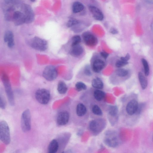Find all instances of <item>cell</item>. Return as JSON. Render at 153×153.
<instances>
[{
  "instance_id": "cell-1",
  "label": "cell",
  "mask_w": 153,
  "mask_h": 153,
  "mask_svg": "<svg viewBox=\"0 0 153 153\" xmlns=\"http://www.w3.org/2000/svg\"><path fill=\"white\" fill-rule=\"evenodd\" d=\"M72 118L76 125L82 126L86 123L90 116L88 108L82 100L74 101L72 107Z\"/></svg>"
},
{
  "instance_id": "cell-2",
  "label": "cell",
  "mask_w": 153,
  "mask_h": 153,
  "mask_svg": "<svg viewBox=\"0 0 153 153\" xmlns=\"http://www.w3.org/2000/svg\"><path fill=\"white\" fill-rule=\"evenodd\" d=\"M106 124V120L102 117L94 118L89 122L88 129L91 134L97 135L103 130Z\"/></svg>"
},
{
  "instance_id": "cell-3",
  "label": "cell",
  "mask_w": 153,
  "mask_h": 153,
  "mask_svg": "<svg viewBox=\"0 0 153 153\" xmlns=\"http://www.w3.org/2000/svg\"><path fill=\"white\" fill-rule=\"evenodd\" d=\"M104 141L106 145L111 147H116L120 143L117 134L113 131H109L106 133Z\"/></svg>"
},
{
  "instance_id": "cell-4",
  "label": "cell",
  "mask_w": 153,
  "mask_h": 153,
  "mask_svg": "<svg viewBox=\"0 0 153 153\" xmlns=\"http://www.w3.org/2000/svg\"><path fill=\"white\" fill-rule=\"evenodd\" d=\"M0 139L6 145L9 144L10 142V129L7 122L2 120L0 122Z\"/></svg>"
},
{
  "instance_id": "cell-5",
  "label": "cell",
  "mask_w": 153,
  "mask_h": 153,
  "mask_svg": "<svg viewBox=\"0 0 153 153\" xmlns=\"http://www.w3.org/2000/svg\"><path fill=\"white\" fill-rule=\"evenodd\" d=\"M31 114L30 110L27 109L22 113L21 120V126L22 131L25 132L29 131L31 129Z\"/></svg>"
},
{
  "instance_id": "cell-6",
  "label": "cell",
  "mask_w": 153,
  "mask_h": 153,
  "mask_svg": "<svg viewBox=\"0 0 153 153\" xmlns=\"http://www.w3.org/2000/svg\"><path fill=\"white\" fill-rule=\"evenodd\" d=\"M35 96L36 99L39 103L46 105L50 101L51 95L48 90L45 89L41 88L36 91Z\"/></svg>"
},
{
  "instance_id": "cell-7",
  "label": "cell",
  "mask_w": 153,
  "mask_h": 153,
  "mask_svg": "<svg viewBox=\"0 0 153 153\" xmlns=\"http://www.w3.org/2000/svg\"><path fill=\"white\" fill-rule=\"evenodd\" d=\"M30 45L33 48L40 51H44L48 48V43L44 39L37 37L32 39Z\"/></svg>"
},
{
  "instance_id": "cell-8",
  "label": "cell",
  "mask_w": 153,
  "mask_h": 153,
  "mask_svg": "<svg viewBox=\"0 0 153 153\" xmlns=\"http://www.w3.org/2000/svg\"><path fill=\"white\" fill-rule=\"evenodd\" d=\"M42 75L47 80L51 81L56 78L58 75V72L55 66L51 65H48L44 69Z\"/></svg>"
},
{
  "instance_id": "cell-9",
  "label": "cell",
  "mask_w": 153,
  "mask_h": 153,
  "mask_svg": "<svg viewBox=\"0 0 153 153\" xmlns=\"http://www.w3.org/2000/svg\"><path fill=\"white\" fill-rule=\"evenodd\" d=\"M70 117L69 112L66 110H63L59 112L56 118V122L59 126L66 125L68 123Z\"/></svg>"
},
{
  "instance_id": "cell-10",
  "label": "cell",
  "mask_w": 153,
  "mask_h": 153,
  "mask_svg": "<svg viewBox=\"0 0 153 153\" xmlns=\"http://www.w3.org/2000/svg\"><path fill=\"white\" fill-rule=\"evenodd\" d=\"M107 112L108 120L111 124H115L118 120V109L116 105H109L107 108Z\"/></svg>"
},
{
  "instance_id": "cell-11",
  "label": "cell",
  "mask_w": 153,
  "mask_h": 153,
  "mask_svg": "<svg viewBox=\"0 0 153 153\" xmlns=\"http://www.w3.org/2000/svg\"><path fill=\"white\" fill-rule=\"evenodd\" d=\"M90 97H86L103 106L105 93L100 89L94 90Z\"/></svg>"
},
{
  "instance_id": "cell-12",
  "label": "cell",
  "mask_w": 153,
  "mask_h": 153,
  "mask_svg": "<svg viewBox=\"0 0 153 153\" xmlns=\"http://www.w3.org/2000/svg\"><path fill=\"white\" fill-rule=\"evenodd\" d=\"M82 37L85 44L89 47H94L97 44V38L93 34L88 32L84 33Z\"/></svg>"
},
{
  "instance_id": "cell-13",
  "label": "cell",
  "mask_w": 153,
  "mask_h": 153,
  "mask_svg": "<svg viewBox=\"0 0 153 153\" xmlns=\"http://www.w3.org/2000/svg\"><path fill=\"white\" fill-rule=\"evenodd\" d=\"M4 79V83L8 101L11 106H13L15 105V100L13 91L9 81L7 80H6L5 78Z\"/></svg>"
},
{
  "instance_id": "cell-14",
  "label": "cell",
  "mask_w": 153,
  "mask_h": 153,
  "mask_svg": "<svg viewBox=\"0 0 153 153\" xmlns=\"http://www.w3.org/2000/svg\"><path fill=\"white\" fill-rule=\"evenodd\" d=\"M12 19L16 25H19L25 22V18L24 14L19 11L14 12Z\"/></svg>"
},
{
  "instance_id": "cell-15",
  "label": "cell",
  "mask_w": 153,
  "mask_h": 153,
  "mask_svg": "<svg viewBox=\"0 0 153 153\" xmlns=\"http://www.w3.org/2000/svg\"><path fill=\"white\" fill-rule=\"evenodd\" d=\"M138 103L135 100H132L128 102L126 107V111L129 115H132L135 114Z\"/></svg>"
},
{
  "instance_id": "cell-16",
  "label": "cell",
  "mask_w": 153,
  "mask_h": 153,
  "mask_svg": "<svg viewBox=\"0 0 153 153\" xmlns=\"http://www.w3.org/2000/svg\"><path fill=\"white\" fill-rule=\"evenodd\" d=\"M23 7L25 18V23H30L33 21L34 19V15L33 11L29 5H24Z\"/></svg>"
},
{
  "instance_id": "cell-17",
  "label": "cell",
  "mask_w": 153,
  "mask_h": 153,
  "mask_svg": "<svg viewBox=\"0 0 153 153\" xmlns=\"http://www.w3.org/2000/svg\"><path fill=\"white\" fill-rule=\"evenodd\" d=\"M88 8L94 19L100 21H102L103 19V14L98 8L93 5H90Z\"/></svg>"
},
{
  "instance_id": "cell-18",
  "label": "cell",
  "mask_w": 153,
  "mask_h": 153,
  "mask_svg": "<svg viewBox=\"0 0 153 153\" xmlns=\"http://www.w3.org/2000/svg\"><path fill=\"white\" fill-rule=\"evenodd\" d=\"M105 63L102 60L97 59L93 62L92 65L93 71L95 73H99L104 68Z\"/></svg>"
},
{
  "instance_id": "cell-19",
  "label": "cell",
  "mask_w": 153,
  "mask_h": 153,
  "mask_svg": "<svg viewBox=\"0 0 153 153\" xmlns=\"http://www.w3.org/2000/svg\"><path fill=\"white\" fill-rule=\"evenodd\" d=\"M4 40L5 42L7 43V45L9 48H12L14 45L13 35L10 31H7L4 35Z\"/></svg>"
},
{
  "instance_id": "cell-20",
  "label": "cell",
  "mask_w": 153,
  "mask_h": 153,
  "mask_svg": "<svg viewBox=\"0 0 153 153\" xmlns=\"http://www.w3.org/2000/svg\"><path fill=\"white\" fill-rule=\"evenodd\" d=\"M84 51L82 47L79 45L72 47L70 51V54L72 56L77 57L81 55Z\"/></svg>"
},
{
  "instance_id": "cell-21",
  "label": "cell",
  "mask_w": 153,
  "mask_h": 153,
  "mask_svg": "<svg viewBox=\"0 0 153 153\" xmlns=\"http://www.w3.org/2000/svg\"><path fill=\"white\" fill-rule=\"evenodd\" d=\"M59 146L57 140L53 139L50 142L48 147V152L55 153L59 150Z\"/></svg>"
},
{
  "instance_id": "cell-22",
  "label": "cell",
  "mask_w": 153,
  "mask_h": 153,
  "mask_svg": "<svg viewBox=\"0 0 153 153\" xmlns=\"http://www.w3.org/2000/svg\"><path fill=\"white\" fill-rule=\"evenodd\" d=\"M59 138L58 139L59 141L57 140L59 144V149H62L64 148V146H65L68 141L70 136L68 134L65 133L61 135Z\"/></svg>"
},
{
  "instance_id": "cell-23",
  "label": "cell",
  "mask_w": 153,
  "mask_h": 153,
  "mask_svg": "<svg viewBox=\"0 0 153 153\" xmlns=\"http://www.w3.org/2000/svg\"><path fill=\"white\" fill-rule=\"evenodd\" d=\"M138 78L142 88L144 90L147 86L148 81L145 76L140 72L138 73Z\"/></svg>"
},
{
  "instance_id": "cell-24",
  "label": "cell",
  "mask_w": 153,
  "mask_h": 153,
  "mask_svg": "<svg viewBox=\"0 0 153 153\" xmlns=\"http://www.w3.org/2000/svg\"><path fill=\"white\" fill-rule=\"evenodd\" d=\"M91 85L92 87L97 89H101L104 87V84L102 80L98 77L94 78L92 81Z\"/></svg>"
},
{
  "instance_id": "cell-25",
  "label": "cell",
  "mask_w": 153,
  "mask_h": 153,
  "mask_svg": "<svg viewBox=\"0 0 153 153\" xmlns=\"http://www.w3.org/2000/svg\"><path fill=\"white\" fill-rule=\"evenodd\" d=\"M57 90L60 94H64L66 93L68 90V88L64 82L60 81L58 83Z\"/></svg>"
},
{
  "instance_id": "cell-26",
  "label": "cell",
  "mask_w": 153,
  "mask_h": 153,
  "mask_svg": "<svg viewBox=\"0 0 153 153\" xmlns=\"http://www.w3.org/2000/svg\"><path fill=\"white\" fill-rule=\"evenodd\" d=\"M84 8L83 5L79 1H76L73 4L72 10L74 13H77L82 11Z\"/></svg>"
},
{
  "instance_id": "cell-27",
  "label": "cell",
  "mask_w": 153,
  "mask_h": 153,
  "mask_svg": "<svg viewBox=\"0 0 153 153\" xmlns=\"http://www.w3.org/2000/svg\"><path fill=\"white\" fill-rule=\"evenodd\" d=\"M141 62L143 66L144 73L145 76H148L149 73V68L147 61L144 58H142Z\"/></svg>"
},
{
  "instance_id": "cell-28",
  "label": "cell",
  "mask_w": 153,
  "mask_h": 153,
  "mask_svg": "<svg viewBox=\"0 0 153 153\" xmlns=\"http://www.w3.org/2000/svg\"><path fill=\"white\" fill-rule=\"evenodd\" d=\"M115 73L118 76L124 77L127 76L128 73L127 70L123 68H119L116 70Z\"/></svg>"
},
{
  "instance_id": "cell-29",
  "label": "cell",
  "mask_w": 153,
  "mask_h": 153,
  "mask_svg": "<svg viewBox=\"0 0 153 153\" xmlns=\"http://www.w3.org/2000/svg\"><path fill=\"white\" fill-rule=\"evenodd\" d=\"M75 88L77 91H80L87 89L86 85L82 82H77L75 85Z\"/></svg>"
},
{
  "instance_id": "cell-30",
  "label": "cell",
  "mask_w": 153,
  "mask_h": 153,
  "mask_svg": "<svg viewBox=\"0 0 153 153\" xmlns=\"http://www.w3.org/2000/svg\"><path fill=\"white\" fill-rule=\"evenodd\" d=\"M81 40V38L78 35L74 36L72 37V39L71 47L79 45Z\"/></svg>"
},
{
  "instance_id": "cell-31",
  "label": "cell",
  "mask_w": 153,
  "mask_h": 153,
  "mask_svg": "<svg viewBox=\"0 0 153 153\" xmlns=\"http://www.w3.org/2000/svg\"><path fill=\"white\" fill-rule=\"evenodd\" d=\"M79 23V21L75 19H70L67 22L66 25L68 27H71Z\"/></svg>"
},
{
  "instance_id": "cell-32",
  "label": "cell",
  "mask_w": 153,
  "mask_h": 153,
  "mask_svg": "<svg viewBox=\"0 0 153 153\" xmlns=\"http://www.w3.org/2000/svg\"><path fill=\"white\" fill-rule=\"evenodd\" d=\"M128 63V62L125 61L120 59L116 62L115 65L117 68H120L126 65Z\"/></svg>"
},
{
  "instance_id": "cell-33",
  "label": "cell",
  "mask_w": 153,
  "mask_h": 153,
  "mask_svg": "<svg viewBox=\"0 0 153 153\" xmlns=\"http://www.w3.org/2000/svg\"><path fill=\"white\" fill-rule=\"evenodd\" d=\"M145 106V104L144 103H141L138 104L137 110L135 114H140L143 111Z\"/></svg>"
},
{
  "instance_id": "cell-34",
  "label": "cell",
  "mask_w": 153,
  "mask_h": 153,
  "mask_svg": "<svg viewBox=\"0 0 153 153\" xmlns=\"http://www.w3.org/2000/svg\"><path fill=\"white\" fill-rule=\"evenodd\" d=\"M6 102L3 97L0 96V107L2 109H4L6 107Z\"/></svg>"
},
{
  "instance_id": "cell-35",
  "label": "cell",
  "mask_w": 153,
  "mask_h": 153,
  "mask_svg": "<svg viewBox=\"0 0 153 153\" xmlns=\"http://www.w3.org/2000/svg\"><path fill=\"white\" fill-rule=\"evenodd\" d=\"M84 72L86 76H90L92 75V73L90 70V67L88 65H87L85 67Z\"/></svg>"
},
{
  "instance_id": "cell-36",
  "label": "cell",
  "mask_w": 153,
  "mask_h": 153,
  "mask_svg": "<svg viewBox=\"0 0 153 153\" xmlns=\"http://www.w3.org/2000/svg\"><path fill=\"white\" fill-rule=\"evenodd\" d=\"M130 58V55L129 53H127L125 56L121 57L120 59L124 61L128 62Z\"/></svg>"
},
{
  "instance_id": "cell-37",
  "label": "cell",
  "mask_w": 153,
  "mask_h": 153,
  "mask_svg": "<svg viewBox=\"0 0 153 153\" xmlns=\"http://www.w3.org/2000/svg\"><path fill=\"white\" fill-rule=\"evenodd\" d=\"M100 55L105 59H106L109 56V54L105 51L101 52L100 53Z\"/></svg>"
},
{
  "instance_id": "cell-38",
  "label": "cell",
  "mask_w": 153,
  "mask_h": 153,
  "mask_svg": "<svg viewBox=\"0 0 153 153\" xmlns=\"http://www.w3.org/2000/svg\"><path fill=\"white\" fill-rule=\"evenodd\" d=\"M110 32L113 34H116L118 33V30L114 28H112L110 30Z\"/></svg>"
},
{
  "instance_id": "cell-39",
  "label": "cell",
  "mask_w": 153,
  "mask_h": 153,
  "mask_svg": "<svg viewBox=\"0 0 153 153\" xmlns=\"http://www.w3.org/2000/svg\"><path fill=\"white\" fill-rule=\"evenodd\" d=\"M151 27L152 30L153 32V21L151 24Z\"/></svg>"
},
{
  "instance_id": "cell-40",
  "label": "cell",
  "mask_w": 153,
  "mask_h": 153,
  "mask_svg": "<svg viewBox=\"0 0 153 153\" xmlns=\"http://www.w3.org/2000/svg\"><path fill=\"white\" fill-rule=\"evenodd\" d=\"M30 0L32 2H34L35 1V0Z\"/></svg>"
},
{
  "instance_id": "cell-41",
  "label": "cell",
  "mask_w": 153,
  "mask_h": 153,
  "mask_svg": "<svg viewBox=\"0 0 153 153\" xmlns=\"http://www.w3.org/2000/svg\"><path fill=\"white\" fill-rule=\"evenodd\" d=\"M152 140H153V137H152Z\"/></svg>"
}]
</instances>
